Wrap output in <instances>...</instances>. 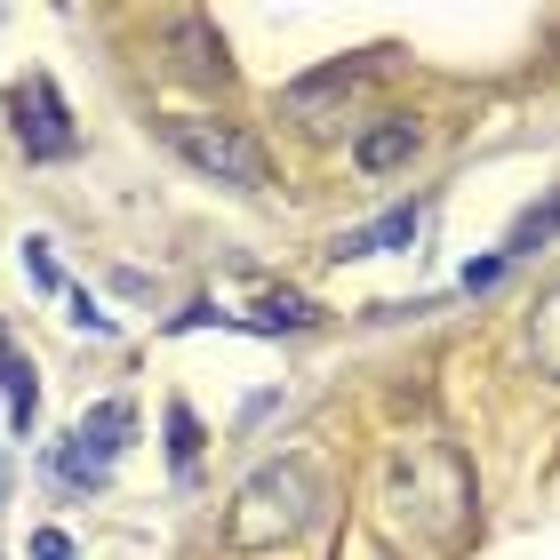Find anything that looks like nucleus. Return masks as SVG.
I'll return each mask as SVG.
<instances>
[{"label":"nucleus","mask_w":560,"mask_h":560,"mask_svg":"<svg viewBox=\"0 0 560 560\" xmlns=\"http://www.w3.org/2000/svg\"><path fill=\"white\" fill-rule=\"evenodd\" d=\"M313 521H320L313 456H272V465H257L233 489V504H224V545L233 552H280V545H296Z\"/></svg>","instance_id":"f257e3e1"},{"label":"nucleus","mask_w":560,"mask_h":560,"mask_svg":"<svg viewBox=\"0 0 560 560\" xmlns=\"http://www.w3.org/2000/svg\"><path fill=\"white\" fill-rule=\"evenodd\" d=\"M161 144L192 176H209V185H233V192H257L265 185V144L248 137L241 120H200V113H185V120H168V129H161Z\"/></svg>","instance_id":"f03ea898"},{"label":"nucleus","mask_w":560,"mask_h":560,"mask_svg":"<svg viewBox=\"0 0 560 560\" xmlns=\"http://www.w3.org/2000/svg\"><path fill=\"white\" fill-rule=\"evenodd\" d=\"M9 105H16V152H24V161H72V152H81V129H72L57 81H40V72H33Z\"/></svg>","instance_id":"7ed1b4c3"},{"label":"nucleus","mask_w":560,"mask_h":560,"mask_svg":"<svg viewBox=\"0 0 560 560\" xmlns=\"http://www.w3.org/2000/svg\"><path fill=\"white\" fill-rule=\"evenodd\" d=\"M129 432H137V417L120 409V400H105V409H89L81 424H72V441H65V456H57V472L72 480V489H96V480L113 472V456L129 448Z\"/></svg>","instance_id":"20e7f679"},{"label":"nucleus","mask_w":560,"mask_h":560,"mask_svg":"<svg viewBox=\"0 0 560 560\" xmlns=\"http://www.w3.org/2000/svg\"><path fill=\"white\" fill-rule=\"evenodd\" d=\"M161 40H168V57H176V72L185 81H224L233 72V57H224V33L209 16H192V9H176L168 24H161Z\"/></svg>","instance_id":"39448f33"},{"label":"nucleus","mask_w":560,"mask_h":560,"mask_svg":"<svg viewBox=\"0 0 560 560\" xmlns=\"http://www.w3.org/2000/svg\"><path fill=\"white\" fill-rule=\"evenodd\" d=\"M417 120L409 113H385V120H369V129L361 137H352V168H361V176H393V168H409L417 161Z\"/></svg>","instance_id":"423d86ee"},{"label":"nucleus","mask_w":560,"mask_h":560,"mask_svg":"<svg viewBox=\"0 0 560 560\" xmlns=\"http://www.w3.org/2000/svg\"><path fill=\"white\" fill-rule=\"evenodd\" d=\"M0 417H9L16 441H24V432H33V417H40V376H33V361H24V352H9V345H0Z\"/></svg>","instance_id":"0eeeda50"},{"label":"nucleus","mask_w":560,"mask_h":560,"mask_svg":"<svg viewBox=\"0 0 560 560\" xmlns=\"http://www.w3.org/2000/svg\"><path fill=\"white\" fill-rule=\"evenodd\" d=\"M400 241H417V209H393V217L361 224V233H345L337 257H385V248H400Z\"/></svg>","instance_id":"6e6552de"},{"label":"nucleus","mask_w":560,"mask_h":560,"mask_svg":"<svg viewBox=\"0 0 560 560\" xmlns=\"http://www.w3.org/2000/svg\"><path fill=\"white\" fill-rule=\"evenodd\" d=\"M528 352L560 376V289H545L537 296V313H528Z\"/></svg>","instance_id":"1a4fd4ad"},{"label":"nucleus","mask_w":560,"mask_h":560,"mask_svg":"<svg viewBox=\"0 0 560 560\" xmlns=\"http://www.w3.org/2000/svg\"><path fill=\"white\" fill-rule=\"evenodd\" d=\"M552 233H560V200H545V209H528V217L513 224V241L497 248V257L513 265V257H528V248H537V241H552Z\"/></svg>","instance_id":"9d476101"},{"label":"nucleus","mask_w":560,"mask_h":560,"mask_svg":"<svg viewBox=\"0 0 560 560\" xmlns=\"http://www.w3.org/2000/svg\"><path fill=\"white\" fill-rule=\"evenodd\" d=\"M257 328H313V304H304V296H265Z\"/></svg>","instance_id":"9b49d317"},{"label":"nucleus","mask_w":560,"mask_h":560,"mask_svg":"<svg viewBox=\"0 0 560 560\" xmlns=\"http://www.w3.org/2000/svg\"><path fill=\"white\" fill-rule=\"evenodd\" d=\"M168 456H176V465H192V456H200V424H192L185 400L168 409Z\"/></svg>","instance_id":"f8f14e48"},{"label":"nucleus","mask_w":560,"mask_h":560,"mask_svg":"<svg viewBox=\"0 0 560 560\" xmlns=\"http://www.w3.org/2000/svg\"><path fill=\"white\" fill-rule=\"evenodd\" d=\"M24 265H33V280H40V289H48V296H57V289H65V280H57V265H48V241H24Z\"/></svg>","instance_id":"ddd939ff"},{"label":"nucleus","mask_w":560,"mask_h":560,"mask_svg":"<svg viewBox=\"0 0 560 560\" xmlns=\"http://www.w3.org/2000/svg\"><path fill=\"white\" fill-rule=\"evenodd\" d=\"M33 560H72V537H65V528H40V537H33Z\"/></svg>","instance_id":"4468645a"},{"label":"nucleus","mask_w":560,"mask_h":560,"mask_svg":"<svg viewBox=\"0 0 560 560\" xmlns=\"http://www.w3.org/2000/svg\"><path fill=\"white\" fill-rule=\"evenodd\" d=\"M72 320H81V328H96V337H113V313H96V304H89V289L72 296Z\"/></svg>","instance_id":"2eb2a0df"},{"label":"nucleus","mask_w":560,"mask_h":560,"mask_svg":"<svg viewBox=\"0 0 560 560\" xmlns=\"http://www.w3.org/2000/svg\"><path fill=\"white\" fill-rule=\"evenodd\" d=\"M0 489H9V472H0Z\"/></svg>","instance_id":"dca6fc26"}]
</instances>
